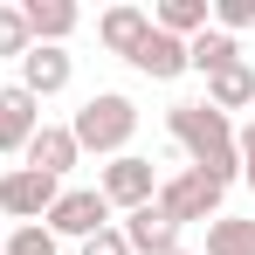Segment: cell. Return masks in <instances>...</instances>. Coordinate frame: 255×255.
Listing matches in <instances>:
<instances>
[{"label": "cell", "mask_w": 255, "mask_h": 255, "mask_svg": "<svg viewBox=\"0 0 255 255\" xmlns=\"http://www.w3.org/2000/svg\"><path fill=\"white\" fill-rule=\"evenodd\" d=\"M166 131H172V145L186 152V166L207 172L214 186H235V179H242L235 125H228L221 111H207V104H172V111H166Z\"/></svg>", "instance_id": "6da1fadb"}, {"label": "cell", "mask_w": 255, "mask_h": 255, "mask_svg": "<svg viewBox=\"0 0 255 255\" xmlns=\"http://www.w3.org/2000/svg\"><path fill=\"white\" fill-rule=\"evenodd\" d=\"M69 138H76V152H97V159H118L131 138H138V104H131L125 90H97L83 111L69 118Z\"/></svg>", "instance_id": "7a4b0ae2"}, {"label": "cell", "mask_w": 255, "mask_h": 255, "mask_svg": "<svg viewBox=\"0 0 255 255\" xmlns=\"http://www.w3.org/2000/svg\"><path fill=\"white\" fill-rule=\"evenodd\" d=\"M221 200H228V186H214L207 172H193V166L159 179V193H152V207L166 214V221H179V228H186V221H214Z\"/></svg>", "instance_id": "3957f363"}, {"label": "cell", "mask_w": 255, "mask_h": 255, "mask_svg": "<svg viewBox=\"0 0 255 255\" xmlns=\"http://www.w3.org/2000/svg\"><path fill=\"white\" fill-rule=\"evenodd\" d=\"M55 242H90V235H104L111 228V200L97 193V186H62V200L48 207V221H42Z\"/></svg>", "instance_id": "277c9868"}, {"label": "cell", "mask_w": 255, "mask_h": 255, "mask_svg": "<svg viewBox=\"0 0 255 255\" xmlns=\"http://www.w3.org/2000/svg\"><path fill=\"white\" fill-rule=\"evenodd\" d=\"M97 193L111 200V207H152V193H159V172H152V159H138V152H118L111 166L97 172Z\"/></svg>", "instance_id": "5b68a950"}, {"label": "cell", "mask_w": 255, "mask_h": 255, "mask_svg": "<svg viewBox=\"0 0 255 255\" xmlns=\"http://www.w3.org/2000/svg\"><path fill=\"white\" fill-rule=\"evenodd\" d=\"M55 200H62V179H42V172H28V166L0 172V214H14L21 228L28 221H48Z\"/></svg>", "instance_id": "8992f818"}, {"label": "cell", "mask_w": 255, "mask_h": 255, "mask_svg": "<svg viewBox=\"0 0 255 255\" xmlns=\"http://www.w3.org/2000/svg\"><path fill=\"white\" fill-rule=\"evenodd\" d=\"M35 131H42V104L21 83H0V152H28Z\"/></svg>", "instance_id": "52a82bcc"}, {"label": "cell", "mask_w": 255, "mask_h": 255, "mask_svg": "<svg viewBox=\"0 0 255 255\" xmlns=\"http://www.w3.org/2000/svg\"><path fill=\"white\" fill-rule=\"evenodd\" d=\"M69 76H76V62H69L62 48H42V42H35L28 55H21V90H28L35 104H42V97H62Z\"/></svg>", "instance_id": "ba28073f"}, {"label": "cell", "mask_w": 255, "mask_h": 255, "mask_svg": "<svg viewBox=\"0 0 255 255\" xmlns=\"http://www.w3.org/2000/svg\"><path fill=\"white\" fill-rule=\"evenodd\" d=\"M21 159H28V172H42V179H62V172L83 159V152H76L69 125H42L35 138H28V152H21Z\"/></svg>", "instance_id": "9c48e42d"}, {"label": "cell", "mask_w": 255, "mask_h": 255, "mask_svg": "<svg viewBox=\"0 0 255 255\" xmlns=\"http://www.w3.org/2000/svg\"><path fill=\"white\" fill-rule=\"evenodd\" d=\"M118 235H125L131 255H166V249H179V221H166L159 207H131Z\"/></svg>", "instance_id": "30bf717a"}, {"label": "cell", "mask_w": 255, "mask_h": 255, "mask_svg": "<svg viewBox=\"0 0 255 255\" xmlns=\"http://www.w3.org/2000/svg\"><path fill=\"white\" fill-rule=\"evenodd\" d=\"M131 69L152 76V83H172V76H186V42H172V35H159V28H145V42L131 48Z\"/></svg>", "instance_id": "8fae6325"}, {"label": "cell", "mask_w": 255, "mask_h": 255, "mask_svg": "<svg viewBox=\"0 0 255 255\" xmlns=\"http://www.w3.org/2000/svg\"><path fill=\"white\" fill-rule=\"evenodd\" d=\"M21 21H28V35L42 48H62V35H76L83 14H76L69 0H21Z\"/></svg>", "instance_id": "7c38bea8"}, {"label": "cell", "mask_w": 255, "mask_h": 255, "mask_svg": "<svg viewBox=\"0 0 255 255\" xmlns=\"http://www.w3.org/2000/svg\"><path fill=\"white\" fill-rule=\"evenodd\" d=\"M145 28H152V14H145V7H111V14L97 21V42L111 48V55H125V62H131V48L145 42Z\"/></svg>", "instance_id": "4fadbf2b"}, {"label": "cell", "mask_w": 255, "mask_h": 255, "mask_svg": "<svg viewBox=\"0 0 255 255\" xmlns=\"http://www.w3.org/2000/svg\"><path fill=\"white\" fill-rule=\"evenodd\" d=\"M207 14H214V0H159V7H152V28L172 35V42H193V35L207 28Z\"/></svg>", "instance_id": "5bb4252c"}, {"label": "cell", "mask_w": 255, "mask_h": 255, "mask_svg": "<svg viewBox=\"0 0 255 255\" xmlns=\"http://www.w3.org/2000/svg\"><path fill=\"white\" fill-rule=\"evenodd\" d=\"M235 62H242V48H235V35H221V28H200L186 42V69H200V76H221Z\"/></svg>", "instance_id": "9a60e30c"}, {"label": "cell", "mask_w": 255, "mask_h": 255, "mask_svg": "<svg viewBox=\"0 0 255 255\" xmlns=\"http://www.w3.org/2000/svg\"><path fill=\"white\" fill-rule=\"evenodd\" d=\"M255 104V69L249 62H235V69H221V76H207V111H249Z\"/></svg>", "instance_id": "2e32d148"}, {"label": "cell", "mask_w": 255, "mask_h": 255, "mask_svg": "<svg viewBox=\"0 0 255 255\" xmlns=\"http://www.w3.org/2000/svg\"><path fill=\"white\" fill-rule=\"evenodd\" d=\"M207 255H255V221L214 214V221H207Z\"/></svg>", "instance_id": "e0dca14e"}, {"label": "cell", "mask_w": 255, "mask_h": 255, "mask_svg": "<svg viewBox=\"0 0 255 255\" xmlns=\"http://www.w3.org/2000/svg\"><path fill=\"white\" fill-rule=\"evenodd\" d=\"M0 255H62V242L48 235L42 221H28V228H14V235L0 242Z\"/></svg>", "instance_id": "ac0fdd59"}, {"label": "cell", "mask_w": 255, "mask_h": 255, "mask_svg": "<svg viewBox=\"0 0 255 255\" xmlns=\"http://www.w3.org/2000/svg\"><path fill=\"white\" fill-rule=\"evenodd\" d=\"M28 48H35V35H28V21H21V7H0V55L21 62Z\"/></svg>", "instance_id": "d6986e66"}, {"label": "cell", "mask_w": 255, "mask_h": 255, "mask_svg": "<svg viewBox=\"0 0 255 255\" xmlns=\"http://www.w3.org/2000/svg\"><path fill=\"white\" fill-rule=\"evenodd\" d=\"M221 35H235V28H255V0H214V14H207Z\"/></svg>", "instance_id": "ffe728a7"}, {"label": "cell", "mask_w": 255, "mask_h": 255, "mask_svg": "<svg viewBox=\"0 0 255 255\" xmlns=\"http://www.w3.org/2000/svg\"><path fill=\"white\" fill-rule=\"evenodd\" d=\"M83 255H131V249H125L118 228H104V235H90V242H83Z\"/></svg>", "instance_id": "44dd1931"}, {"label": "cell", "mask_w": 255, "mask_h": 255, "mask_svg": "<svg viewBox=\"0 0 255 255\" xmlns=\"http://www.w3.org/2000/svg\"><path fill=\"white\" fill-rule=\"evenodd\" d=\"M235 152H242V179L255 186V125H242V131H235Z\"/></svg>", "instance_id": "7402d4cb"}, {"label": "cell", "mask_w": 255, "mask_h": 255, "mask_svg": "<svg viewBox=\"0 0 255 255\" xmlns=\"http://www.w3.org/2000/svg\"><path fill=\"white\" fill-rule=\"evenodd\" d=\"M166 255H186V249H166Z\"/></svg>", "instance_id": "603a6c76"}]
</instances>
